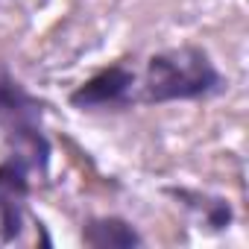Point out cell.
Instances as JSON below:
<instances>
[{
	"label": "cell",
	"instance_id": "2",
	"mask_svg": "<svg viewBox=\"0 0 249 249\" xmlns=\"http://www.w3.org/2000/svg\"><path fill=\"white\" fill-rule=\"evenodd\" d=\"M47 103L36 97L9 68L0 62V141L30 161L33 173H50L53 144L44 126Z\"/></svg>",
	"mask_w": 249,
	"mask_h": 249
},
{
	"label": "cell",
	"instance_id": "3",
	"mask_svg": "<svg viewBox=\"0 0 249 249\" xmlns=\"http://www.w3.org/2000/svg\"><path fill=\"white\" fill-rule=\"evenodd\" d=\"M71 108L76 111H126L138 106V73L135 68L114 62L108 68H100L94 76L79 82L68 94Z\"/></svg>",
	"mask_w": 249,
	"mask_h": 249
},
{
	"label": "cell",
	"instance_id": "1",
	"mask_svg": "<svg viewBox=\"0 0 249 249\" xmlns=\"http://www.w3.org/2000/svg\"><path fill=\"white\" fill-rule=\"evenodd\" d=\"M226 76L214 65L211 53L199 44H179L159 50L147 59L144 76H138V103H196L226 91Z\"/></svg>",
	"mask_w": 249,
	"mask_h": 249
},
{
	"label": "cell",
	"instance_id": "5",
	"mask_svg": "<svg viewBox=\"0 0 249 249\" xmlns=\"http://www.w3.org/2000/svg\"><path fill=\"white\" fill-rule=\"evenodd\" d=\"M167 196H173L188 214H194V220L199 223V229L220 234L229 231L234 223V208L226 196L220 194H208V191H194V188H164Z\"/></svg>",
	"mask_w": 249,
	"mask_h": 249
},
{
	"label": "cell",
	"instance_id": "6",
	"mask_svg": "<svg viewBox=\"0 0 249 249\" xmlns=\"http://www.w3.org/2000/svg\"><path fill=\"white\" fill-rule=\"evenodd\" d=\"M82 243L94 246V249H108V246H120V249H132V246H144V234L135 229V223H129L126 217L117 214H100V217H88L82 223Z\"/></svg>",
	"mask_w": 249,
	"mask_h": 249
},
{
	"label": "cell",
	"instance_id": "4",
	"mask_svg": "<svg viewBox=\"0 0 249 249\" xmlns=\"http://www.w3.org/2000/svg\"><path fill=\"white\" fill-rule=\"evenodd\" d=\"M33 167L24 156L6 153L0 161V243H15L27 226V208L33 194Z\"/></svg>",
	"mask_w": 249,
	"mask_h": 249
}]
</instances>
